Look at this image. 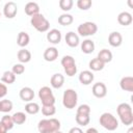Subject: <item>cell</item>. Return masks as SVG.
<instances>
[{"label": "cell", "mask_w": 133, "mask_h": 133, "mask_svg": "<svg viewBox=\"0 0 133 133\" xmlns=\"http://www.w3.org/2000/svg\"><path fill=\"white\" fill-rule=\"evenodd\" d=\"M61 65L64 70V73L69 77H73L77 73V65L75 62V59L71 55H64L61 58Z\"/></svg>", "instance_id": "6"}, {"label": "cell", "mask_w": 133, "mask_h": 133, "mask_svg": "<svg viewBox=\"0 0 133 133\" xmlns=\"http://www.w3.org/2000/svg\"><path fill=\"white\" fill-rule=\"evenodd\" d=\"M47 41L53 45H57L61 41V32L58 29H51L47 33Z\"/></svg>", "instance_id": "12"}, {"label": "cell", "mask_w": 133, "mask_h": 133, "mask_svg": "<svg viewBox=\"0 0 133 133\" xmlns=\"http://www.w3.org/2000/svg\"><path fill=\"white\" fill-rule=\"evenodd\" d=\"M39 110H41V108H39L38 104L35 102L30 101V102H27V104L25 105V111L28 114H36Z\"/></svg>", "instance_id": "30"}, {"label": "cell", "mask_w": 133, "mask_h": 133, "mask_svg": "<svg viewBox=\"0 0 133 133\" xmlns=\"http://www.w3.org/2000/svg\"><path fill=\"white\" fill-rule=\"evenodd\" d=\"M102 62L104 63H108L112 60V53L111 51H109L108 49H102L99 53H98V56H97Z\"/></svg>", "instance_id": "23"}, {"label": "cell", "mask_w": 133, "mask_h": 133, "mask_svg": "<svg viewBox=\"0 0 133 133\" xmlns=\"http://www.w3.org/2000/svg\"><path fill=\"white\" fill-rule=\"evenodd\" d=\"M11 117H12V121H14L15 125H23L27 119V116H26L25 112H22V111L15 112L11 115Z\"/></svg>", "instance_id": "29"}, {"label": "cell", "mask_w": 133, "mask_h": 133, "mask_svg": "<svg viewBox=\"0 0 133 133\" xmlns=\"http://www.w3.org/2000/svg\"><path fill=\"white\" fill-rule=\"evenodd\" d=\"M44 59L46 61H54L57 59L58 57V50L55 48V47H49L45 50L44 52Z\"/></svg>", "instance_id": "18"}, {"label": "cell", "mask_w": 133, "mask_h": 133, "mask_svg": "<svg viewBox=\"0 0 133 133\" xmlns=\"http://www.w3.org/2000/svg\"><path fill=\"white\" fill-rule=\"evenodd\" d=\"M99 123H100V125L104 129H106L108 131H114L118 127V121L110 112H104V113H102L101 116H100V118H99Z\"/></svg>", "instance_id": "3"}, {"label": "cell", "mask_w": 133, "mask_h": 133, "mask_svg": "<svg viewBox=\"0 0 133 133\" xmlns=\"http://www.w3.org/2000/svg\"><path fill=\"white\" fill-rule=\"evenodd\" d=\"M92 5L91 0H77V6L81 10H88Z\"/></svg>", "instance_id": "34"}, {"label": "cell", "mask_w": 133, "mask_h": 133, "mask_svg": "<svg viewBox=\"0 0 133 133\" xmlns=\"http://www.w3.org/2000/svg\"><path fill=\"white\" fill-rule=\"evenodd\" d=\"M91 92L96 98L102 99V98L106 97V95H107V87L103 82H97L92 85Z\"/></svg>", "instance_id": "9"}, {"label": "cell", "mask_w": 133, "mask_h": 133, "mask_svg": "<svg viewBox=\"0 0 133 133\" xmlns=\"http://www.w3.org/2000/svg\"><path fill=\"white\" fill-rule=\"evenodd\" d=\"M69 132H70V133H82V129L77 128V127H74V128L70 129V131H69Z\"/></svg>", "instance_id": "39"}, {"label": "cell", "mask_w": 133, "mask_h": 133, "mask_svg": "<svg viewBox=\"0 0 133 133\" xmlns=\"http://www.w3.org/2000/svg\"><path fill=\"white\" fill-rule=\"evenodd\" d=\"M73 21H74L73 16L70 15V14H66V12L62 14V15H60L58 17V23L61 26H69V25H71L73 23Z\"/></svg>", "instance_id": "28"}, {"label": "cell", "mask_w": 133, "mask_h": 133, "mask_svg": "<svg viewBox=\"0 0 133 133\" xmlns=\"http://www.w3.org/2000/svg\"><path fill=\"white\" fill-rule=\"evenodd\" d=\"M1 81L5 84H12L16 81V74H14L12 71H5L2 74Z\"/></svg>", "instance_id": "26"}, {"label": "cell", "mask_w": 133, "mask_h": 133, "mask_svg": "<svg viewBox=\"0 0 133 133\" xmlns=\"http://www.w3.org/2000/svg\"><path fill=\"white\" fill-rule=\"evenodd\" d=\"M12 72H14V74H16V75H21V74H23L24 72H25V66H24V64L23 63H16L14 66H12V70H11Z\"/></svg>", "instance_id": "37"}, {"label": "cell", "mask_w": 133, "mask_h": 133, "mask_svg": "<svg viewBox=\"0 0 133 133\" xmlns=\"http://www.w3.org/2000/svg\"><path fill=\"white\" fill-rule=\"evenodd\" d=\"M65 44L71 47V48H75L79 45L80 41H79V35L77 33H75L74 31H69L66 34H65Z\"/></svg>", "instance_id": "13"}, {"label": "cell", "mask_w": 133, "mask_h": 133, "mask_svg": "<svg viewBox=\"0 0 133 133\" xmlns=\"http://www.w3.org/2000/svg\"><path fill=\"white\" fill-rule=\"evenodd\" d=\"M76 113H81V114H89L90 115V107L87 104H81L78 108H77V112Z\"/></svg>", "instance_id": "36"}, {"label": "cell", "mask_w": 133, "mask_h": 133, "mask_svg": "<svg viewBox=\"0 0 133 133\" xmlns=\"http://www.w3.org/2000/svg\"><path fill=\"white\" fill-rule=\"evenodd\" d=\"M12 109V102L10 100L4 99L0 101V112H4L7 113L9 111H11Z\"/></svg>", "instance_id": "31"}, {"label": "cell", "mask_w": 133, "mask_h": 133, "mask_svg": "<svg viewBox=\"0 0 133 133\" xmlns=\"http://www.w3.org/2000/svg\"><path fill=\"white\" fill-rule=\"evenodd\" d=\"M17 57L21 63H27L31 60V53H30V51H28L26 49H21L18 51Z\"/></svg>", "instance_id": "21"}, {"label": "cell", "mask_w": 133, "mask_h": 133, "mask_svg": "<svg viewBox=\"0 0 133 133\" xmlns=\"http://www.w3.org/2000/svg\"><path fill=\"white\" fill-rule=\"evenodd\" d=\"M117 115L119 116V119L123 125L130 126L133 124V112L132 108L128 103H121L118 104L116 108Z\"/></svg>", "instance_id": "2"}, {"label": "cell", "mask_w": 133, "mask_h": 133, "mask_svg": "<svg viewBox=\"0 0 133 133\" xmlns=\"http://www.w3.org/2000/svg\"><path fill=\"white\" fill-rule=\"evenodd\" d=\"M29 42H30V37H29V35H28V33H26V32H24V31H21V32H19V34H18V38H17V44H18V46H20V47H26L28 44H29Z\"/></svg>", "instance_id": "25"}, {"label": "cell", "mask_w": 133, "mask_h": 133, "mask_svg": "<svg viewBox=\"0 0 133 133\" xmlns=\"http://www.w3.org/2000/svg\"><path fill=\"white\" fill-rule=\"evenodd\" d=\"M18 12V6L15 2L12 1H9V2H6L4 7H3V15L7 18V19H12L16 17Z\"/></svg>", "instance_id": "10"}, {"label": "cell", "mask_w": 133, "mask_h": 133, "mask_svg": "<svg viewBox=\"0 0 133 133\" xmlns=\"http://www.w3.org/2000/svg\"><path fill=\"white\" fill-rule=\"evenodd\" d=\"M88 66H89V69H90L91 71L99 72V71H102V70L104 69L105 63H104V62H102L98 57H96V58H94V59H91V60L89 61Z\"/></svg>", "instance_id": "24"}, {"label": "cell", "mask_w": 133, "mask_h": 133, "mask_svg": "<svg viewBox=\"0 0 133 133\" xmlns=\"http://www.w3.org/2000/svg\"><path fill=\"white\" fill-rule=\"evenodd\" d=\"M1 122L4 124V126L7 128V130H11L14 128V126H15V123L12 121L11 115H7V114L3 115L2 118H1Z\"/></svg>", "instance_id": "33"}, {"label": "cell", "mask_w": 133, "mask_h": 133, "mask_svg": "<svg viewBox=\"0 0 133 133\" xmlns=\"http://www.w3.org/2000/svg\"><path fill=\"white\" fill-rule=\"evenodd\" d=\"M7 95V87L4 83H0V99L4 98Z\"/></svg>", "instance_id": "38"}, {"label": "cell", "mask_w": 133, "mask_h": 133, "mask_svg": "<svg viewBox=\"0 0 133 133\" xmlns=\"http://www.w3.org/2000/svg\"><path fill=\"white\" fill-rule=\"evenodd\" d=\"M95 79V76H94V73L91 71H82L79 75V81L81 84L83 85H89Z\"/></svg>", "instance_id": "15"}, {"label": "cell", "mask_w": 133, "mask_h": 133, "mask_svg": "<svg viewBox=\"0 0 133 133\" xmlns=\"http://www.w3.org/2000/svg\"><path fill=\"white\" fill-rule=\"evenodd\" d=\"M37 130L41 133H56L60 130V122L54 117L41 119L37 124Z\"/></svg>", "instance_id": "1"}, {"label": "cell", "mask_w": 133, "mask_h": 133, "mask_svg": "<svg viewBox=\"0 0 133 133\" xmlns=\"http://www.w3.org/2000/svg\"><path fill=\"white\" fill-rule=\"evenodd\" d=\"M42 113L45 116H52L56 113L55 105H43L42 107Z\"/></svg>", "instance_id": "32"}, {"label": "cell", "mask_w": 133, "mask_h": 133, "mask_svg": "<svg viewBox=\"0 0 133 133\" xmlns=\"http://www.w3.org/2000/svg\"><path fill=\"white\" fill-rule=\"evenodd\" d=\"M50 84H51V86L53 88H56V89L62 87V85L64 84V77H63V75H61L59 73H56V74L52 75V77L50 79Z\"/></svg>", "instance_id": "17"}, {"label": "cell", "mask_w": 133, "mask_h": 133, "mask_svg": "<svg viewBox=\"0 0 133 133\" xmlns=\"http://www.w3.org/2000/svg\"><path fill=\"white\" fill-rule=\"evenodd\" d=\"M132 21H133L132 15L130 12H128V11H122L117 16V22L122 26H128V25H130L132 23Z\"/></svg>", "instance_id": "19"}, {"label": "cell", "mask_w": 133, "mask_h": 133, "mask_svg": "<svg viewBox=\"0 0 133 133\" xmlns=\"http://www.w3.org/2000/svg\"><path fill=\"white\" fill-rule=\"evenodd\" d=\"M75 119H76V123L77 125L79 126H87L90 122V116L89 114H81V113H76V116H75Z\"/></svg>", "instance_id": "27"}, {"label": "cell", "mask_w": 133, "mask_h": 133, "mask_svg": "<svg viewBox=\"0 0 133 133\" xmlns=\"http://www.w3.org/2000/svg\"><path fill=\"white\" fill-rule=\"evenodd\" d=\"M73 0H59V7L63 11H70L73 7Z\"/></svg>", "instance_id": "35"}, {"label": "cell", "mask_w": 133, "mask_h": 133, "mask_svg": "<svg viewBox=\"0 0 133 133\" xmlns=\"http://www.w3.org/2000/svg\"><path fill=\"white\" fill-rule=\"evenodd\" d=\"M30 24L31 26L37 30L38 32H46L49 30L50 28V23L49 21L44 17V15L42 14H36V15H33L30 19Z\"/></svg>", "instance_id": "4"}, {"label": "cell", "mask_w": 133, "mask_h": 133, "mask_svg": "<svg viewBox=\"0 0 133 133\" xmlns=\"http://www.w3.org/2000/svg\"><path fill=\"white\" fill-rule=\"evenodd\" d=\"M77 31L79 35L81 36H90V35H94L98 31V26L96 23L88 21V22H84L80 24L77 28Z\"/></svg>", "instance_id": "8"}, {"label": "cell", "mask_w": 133, "mask_h": 133, "mask_svg": "<svg viewBox=\"0 0 133 133\" xmlns=\"http://www.w3.org/2000/svg\"><path fill=\"white\" fill-rule=\"evenodd\" d=\"M38 98L43 105H55V97L49 86H43L38 90Z\"/></svg>", "instance_id": "7"}, {"label": "cell", "mask_w": 133, "mask_h": 133, "mask_svg": "<svg viewBox=\"0 0 133 133\" xmlns=\"http://www.w3.org/2000/svg\"><path fill=\"white\" fill-rule=\"evenodd\" d=\"M0 17H1V12H0Z\"/></svg>", "instance_id": "43"}, {"label": "cell", "mask_w": 133, "mask_h": 133, "mask_svg": "<svg viewBox=\"0 0 133 133\" xmlns=\"http://www.w3.org/2000/svg\"><path fill=\"white\" fill-rule=\"evenodd\" d=\"M128 5H129V7H130V8H132V7H133V5H132V0H128Z\"/></svg>", "instance_id": "42"}, {"label": "cell", "mask_w": 133, "mask_h": 133, "mask_svg": "<svg viewBox=\"0 0 133 133\" xmlns=\"http://www.w3.org/2000/svg\"><path fill=\"white\" fill-rule=\"evenodd\" d=\"M81 51L85 54H90L95 51V43L91 39H84L81 43Z\"/></svg>", "instance_id": "22"}, {"label": "cell", "mask_w": 133, "mask_h": 133, "mask_svg": "<svg viewBox=\"0 0 133 133\" xmlns=\"http://www.w3.org/2000/svg\"><path fill=\"white\" fill-rule=\"evenodd\" d=\"M19 96H20V99L23 102H30L34 98V91H33V89L31 87L25 86V87H22L20 89Z\"/></svg>", "instance_id": "11"}, {"label": "cell", "mask_w": 133, "mask_h": 133, "mask_svg": "<svg viewBox=\"0 0 133 133\" xmlns=\"http://www.w3.org/2000/svg\"><path fill=\"white\" fill-rule=\"evenodd\" d=\"M108 43H109V45L111 47H114V48L119 47L122 45V43H123V36H122V34L119 32H117V31L111 32L109 34V36H108Z\"/></svg>", "instance_id": "14"}, {"label": "cell", "mask_w": 133, "mask_h": 133, "mask_svg": "<svg viewBox=\"0 0 133 133\" xmlns=\"http://www.w3.org/2000/svg\"><path fill=\"white\" fill-rule=\"evenodd\" d=\"M78 102V95L75 89L68 88L64 90L62 96V105L66 109H74L77 106Z\"/></svg>", "instance_id": "5"}, {"label": "cell", "mask_w": 133, "mask_h": 133, "mask_svg": "<svg viewBox=\"0 0 133 133\" xmlns=\"http://www.w3.org/2000/svg\"><path fill=\"white\" fill-rule=\"evenodd\" d=\"M24 11H25V14L27 16L32 17L33 15H36V14L39 12V6H38V4L36 2L30 1V2L26 3L25 8H24Z\"/></svg>", "instance_id": "20"}, {"label": "cell", "mask_w": 133, "mask_h": 133, "mask_svg": "<svg viewBox=\"0 0 133 133\" xmlns=\"http://www.w3.org/2000/svg\"><path fill=\"white\" fill-rule=\"evenodd\" d=\"M86 133H98V130L95 128H88L86 130Z\"/></svg>", "instance_id": "41"}, {"label": "cell", "mask_w": 133, "mask_h": 133, "mask_svg": "<svg viewBox=\"0 0 133 133\" xmlns=\"http://www.w3.org/2000/svg\"><path fill=\"white\" fill-rule=\"evenodd\" d=\"M8 130H7V128L4 126V124L2 123V122H0V133H6Z\"/></svg>", "instance_id": "40"}, {"label": "cell", "mask_w": 133, "mask_h": 133, "mask_svg": "<svg viewBox=\"0 0 133 133\" xmlns=\"http://www.w3.org/2000/svg\"><path fill=\"white\" fill-rule=\"evenodd\" d=\"M119 86L123 90L132 92L133 91V77L131 76H125L119 81Z\"/></svg>", "instance_id": "16"}]
</instances>
